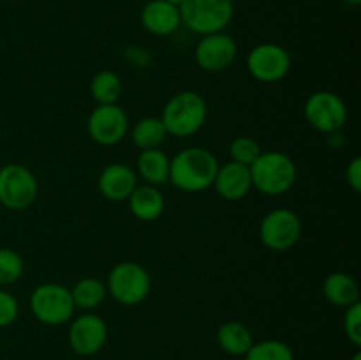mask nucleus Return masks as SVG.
<instances>
[{
    "label": "nucleus",
    "mask_w": 361,
    "mask_h": 360,
    "mask_svg": "<svg viewBox=\"0 0 361 360\" xmlns=\"http://www.w3.org/2000/svg\"><path fill=\"white\" fill-rule=\"evenodd\" d=\"M219 166L208 148H183L169 161V182L183 193H201L214 186Z\"/></svg>",
    "instance_id": "nucleus-1"
},
{
    "label": "nucleus",
    "mask_w": 361,
    "mask_h": 360,
    "mask_svg": "<svg viewBox=\"0 0 361 360\" xmlns=\"http://www.w3.org/2000/svg\"><path fill=\"white\" fill-rule=\"evenodd\" d=\"M207 116V101L194 90H182L173 95L161 113L166 131L175 138L194 136L204 126Z\"/></svg>",
    "instance_id": "nucleus-2"
},
{
    "label": "nucleus",
    "mask_w": 361,
    "mask_h": 360,
    "mask_svg": "<svg viewBox=\"0 0 361 360\" xmlns=\"http://www.w3.org/2000/svg\"><path fill=\"white\" fill-rule=\"evenodd\" d=\"M252 187L267 196L286 194L296 182L298 169L295 161L284 152H261L259 157L249 166Z\"/></svg>",
    "instance_id": "nucleus-3"
},
{
    "label": "nucleus",
    "mask_w": 361,
    "mask_h": 360,
    "mask_svg": "<svg viewBox=\"0 0 361 360\" xmlns=\"http://www.w3.org/2000/svg\"><path fill=\"white\" fill-rule=\"evenodd\" d=\"M182 25L197 35L226 30L235 16V0H183L178 6Z\"/></svg>",
    "instance_id": "nucleus-4"
},
{
    "label": "nucleus",
    "mask_w": 361,
    "mask_h": 360,
    "mask_svg": "<svg viewBox=\"0 0 361 360\" xmlns=\"http://www.w3.org/2000/svg\"><path fill=\"white\" fill-rule=\"evenodd\" d=\"M106 288L122 306H137L150 295L152 277L143 265L136 261H120L109 270Z\"/></svg>",
    "instance_id": "nucleus-5"
},
{
    "label": "nucleus",
    "mask_w": 361,
    "mask_h": 360,
    "mask_svg": "<svg viewBox=\"0 0 361 360\" xmlns=\"http://www.w3.org/2000/svg\"><path fill=\"white\" fill-rule=\"evenodd\" d=\"M30 311L41 323L59 327L73 318L76 306L69 288L59 282H44L32 292Z\"/></svg>",
    "instance_id": "nucleus-6"
},
{
    "label": "nucleus",
    "mask_w": 361,
    "mask_h": 360,
    "mask_svg": "<svg viewBox=\"0 0 361 360\" xmlns=\"http://www.w3.org/2000/svg\"><path fill=\"white\" fill-rule=\"evenodd\" d=\"M39 193L34 173L23 164L9 162L0 168V205L20 212L30 207Z\"/></svg>",
    "instance_id": "nucleus-7"
},
{
    "label": "nucleus",
    "mask_w": 361,
    "mask_h": 360,
    "mask_svg": "<svg viewBox=\"0 0 361 360\" xmlns=\"http://www.w3.org/2000/svg\"><path fill=\"white\" fill-rule=\"evenodd\" d=\"M303 113L310 126L323 134L338 133L348 122V106L341 95L330 90H317L309 95Z\"/></svg>",
    "instance_id": "nucleus-8"
},
{
    "label": "nucleus",
    "mask_w": 361,
    "mask_h": 360,
    "mask_svg": "<svg viewBox=\"0 0 361 360\" xmlns=\"http://www.w3.org/2000/svg\"><path fill=\"white\" fill-rule=\"evenodd\" d=\"M302 236V221L291 208H274L268 212L259 224V240L264 247L277 253H284Z\"/></svg>",
    "instance_id": "nucleus-9"
},
{
    "label": "nucleus",
    "mask_w": 361,
    "mask_h": 360,
    "mask_svg": "<svg viewBox=\"0 0 361 360\" xmlns=\"http://www.w3.org/2000/svg\"><path fill=\"white\" fill-rule=\"evenodd\" d=\"M250 76L263 83H277L288 76L291 69V55L277 42H261L250 49L247 56Z\"/></svg>",
    "instance_id": "nucleus-10"
},
{
    "label": "nucleus",
    "mask_w": 361,
    "mask_h": 360,
    "mask_svg": "<svg viewBox=\"0 0 361 360\" xmlns=\"http://www.w3.org/2000/svg\"><path fill=\"white\" fill-rule=\"evenodd\" d=\"M87 131L95 143L113 147L129 133V116L118 104H97L88 115Z\"/></svg>",
    "instance_id": "nucleus-11"
},
{
    "label": "nucleus",
    "mask_w": 361,
    "mask_h": 360,
    "mask_svg": "<svg viewBox=\"0 0 361 360\" xmlns=\"http://www.w3.org/2000/svg\"><path fill=\"white\" fill-rule=\"evenodd\" d=\"M238 55V46L236 41L229 34L214 32V34L201 35L197 41L194 56H196L197 66L207 73H221L231 67Z\"/></svg>",
    "instance_id": "nucleus-12"
},
{
    "label": "nucleus",
    "mask_w": 361,
    "mask_h": 360,
    "mask_svg": "<svg viewBox=\"0 0 361 360\" xmlns=\"http://www.w3.org/2000/svg\"><path fill=\"white\" fill-rule=\"evenodd\" d=\"M108 341V325L99 314L87 311L74 318L69 328V344L74 353L90 356L101 352Z\"/></svg>",
    "instance_id": "nucleus-13"
},
{
    "label": "nucleus",
    "mask_w": 361,
    "mask_h": 360,
    "mask_svg": "<svg viewBox=\"0 0 361 360\" xmlns=\"http://www.w3.org/2000/svg\"><path fill=\"white\" fill-rule=\"evenodd\" d=\"M212 187H215L219 196L224 198V200H243L252 191V179H250L249 166L238 164L235 161H229L226 164L219 166Z\"/></svg>",
    "instance_id": "nucleus-14"
},
{
    "label": "nucleus",
    "mask_w": 361,
    "mask_h": 360,
    "mask_svg": "<svg viewBox=\"0 0 361 360\" xmlns=\"http://www.w3.org/2000/svg\"><path fill=\"white\" fill-rule=\"evenodd\" d=\"M136 186V172L123 162L108 164L99 175V191L109 201H127Z\"/></svg>",
    "instance_id": "nucleus-15"
},
{
    "label": "nucleus",
    "mask_w": 361,
    "mask_h": 360,
    "mask_svg": "<svg viewBox=\"0 0 361 360\" xmlns=\"http://www.w3.org/2000/svg\"><path fill=\"white\" fill-rule=\"evenodd\" d=\"M141 25L145 30L157 37H166L178 30L182 25L178 7L166 0H150L141 9Z\"/></svg>",
    "instance_id": "nucleus-16"
},
{
    "label": "nucleus",
    "mask_w": 361,
    "mask_h": 360,
    "mask_svg": "<svg viewBox=\"0 0 361 360\" xmlns=\"http://www.w3.org/2000/svg\"><path fill=\"white\" fill-rule=\"evenodd\" d=\"M129 210L136 219L145 222L157 221L164 212V196L159 191V187L141 184L129 196Z\"/></svg>",
    "instance_id": "nucleus-17"
},
{
    "label": "nucleus",
    "mask_w": 361,
    "mask_h": 360,
    "mask_svg": "<svg viewBox=\"0 0 361 360\" xmlns=\"http://www.w3.org/2000/svg\"><path fill=\"white\" fill-rule=\"evenodd\" d=\"M169 161L171 159L161 148L141 150L136 161V175L148 186H164L169 182Z\"/></svg>",
    "instance_id": "nucleus-18"
},
{
    "label": "nucleus",
    "mask_w": 361,
    "mask_h": 360,
    "mask_svg": "<svg viewBox=\"0 0 361 360\" xmlns=\"http://www.w3.org/2000/svg\"><path fill=\"white\" fill-rule=\"evenodd\" d=\"M323 293L330 304L349 307L360 302V288L356 279L348 272H331L323 282Z\"/></svg>",
    "instance_id": "nucleus-19"
},
{
    "label": "nucleus",
    "mask_w": 361,
    "mask_h": 360,
    "mask_svg": "<svg viewBox=\"0 0 361 360\" xmlns=\"http://www.w3.org/2000/svg\"><path fill=\"white\" fill-rule=\"evenodd\" d=\"M217 342L221 349L235 356L245 355L254 344L252 332L242 321H226L217 330Z\"/></svg>",
    "instance_id": "nucleus-20"
},
{
    "label": "nucleus",
    "mask_w": 361,
    "mask_h": 360,
    "mask_svg": "<svg viewBox=\"0 0 361 360\" xmlns=\"http://www.w3.org/2000/svg\"><path fill=\"white\" fill-rule=\"evenodd\" d=\"M168 131L162 124L161 116H145L137 120L136 126L130 129V140L140 150L161 148V145L168 140Z\"/></svg>",
    "instance_id": "nucleus-21"
},
{
    "label": "nucleus",
    "mask_w": 361,
    "mask_h": 360,
    "mask_svg": "<svg viewBox=\"0 0 361 360\" xmlns=\"http://www.w3.org/2000/svg\"><path fill=\"white\" fill-rule=\"evenodd\" d=\"M123 85L116 73L102 69L95 73L90 80V95L97 104H116L122 97Z\"/></svg>",
    "instance_id": "nucleus-22"
},
{
    "label": "nucleus",
    "mask_w": 361,
    "mask_h": 360,
    "mask_svg": "<svg viewBox=\"0 0 361 360\" xmlns=\"http://www.w3.org/2000/svg\"><path fill=\"white\" fill-rule=\"evenodd\" d=\"M74 306L83 311H94L95 307L101 306L108 296V288L106 282L97 277H83L73 286L71 289Z\"/></svg>",
    "instance_id": "nucleus-23"
},
{
    "label": "nucleus",
    "mask_w": 361,
    "mask_h": 360,
    "mask_svg": "<svg viewBox=\"0 0 361 360\" xmlns=\"http://www.w3.org/2000/svg\"><path fill=\"white\" fill-rule=\"evenodd\" d=\"M245 360H295V353L286 342L277 339L256 342L245 353Z\"/></svg>",
    "instance_id": "nucleus-24"
},
{
    "label": "nucleus",
    "mask_w": 361,
    "mask_h": 360,
    "mask_svg": "<svg viewBox=\"0 0 361 360\" xmlns=\"http://www.w3.org/2000/svg\"><path fill=\"white\" fill-rule=\"evenodd\" d=\"M23 270L25 263L20 253L9 247H0V288L20 281Z\"/></svg>",
    "instance_id": "nucleus-25"
},
{
    "label": "nucleus",
    "mask_w": 361,
    "mask_h": 360,
    "mask_svg": "<svg viewBox=\"0 0 361 360\" xmlns=\"http://www.w3.org/2000/svg\"><path fill=\"white\" fill-rule=\"evenodd\" d=\"M261 147L254 138L250 136H238L231 141L229 145V155L231 161L238 162V164L250 166L257 157L261 155Z\"/></svg>",
    "instance_id": "nucleus-26"
},
{
    "label": "nucleus",
    "mask_w": 361,
    "mask_h": 360,
    "mask_svg": "<svg viewBox=\"0 0 361 360\" xmlns=\"http://www.w3.org/2000/svg\"><path fill=\"white\" fill-rule=\"evenodd\" d=\"M344 330L349 341H351L356 348L361 346V304L360 302L345 307Z\"/></svg>",
    "instance_id": "nucleus-27"
},
{
    "label": "nucleus",
    "mask_w": 361,
    "mask_h": 360,
    "mask_svg": "<svg viewBox=\"0 0 361 360\" xmlns=\"http://www.w3.org/2000/svg\"><path fill=\"white\" fill-rule=\"evenodd\" d=\"M18 313H20V306H18L16 296L7 292V289L0 288V328L9 327L11 323H14Z\"/></svg>",
    "instance_id": "nucleus-28"
},
{
    "label": "nucleus",
    "mask_w": 361,
    "mask_h": 360,
    "mask_svg": "<svg viewBox=\"0 0 361 360\" xmlns=\"http://www.w3.org/2000/svg\"><path fill=\"white\" fill-rule=\"evenodd\" d=\"M123 55H126V59L136 67H147L148 64L152 62L150 52H148V49H145L143 46H136V44L127 46L126 52H123Z\"/></svg>",
    "instance_id": "nucleus-29"
},
{
    "label": "nucleus",
    "mask_w": 361,
    "mask_h": 360,
    "mask_svg": "<svg viewBox=\"0 0 361 360\" xmlns=\"http://www.w3.org/2000/svg\"><path fill=\"white\" fill-rule=\"evenodd\" d=\"M345 179H348L349 187H351L355 193L361 191V157L351 159V162L348 164L345 169Z\"/></svg>",
    "instance_id": "nucleus-30"
},
{
    "label": "nucleus",
    "mask_w": 361,
    "mask_h": 360,
    "mask_svg": "<svg viewBox=\"0 0 361 360\" xmlns=\"http://www.w3.org/2000/svg\"><path fill=\"white\" fill-rule=\"evenodd\" d=\"M326 136H328V147H331V148H341L342 145H344V138H342L341 131H338V133L326 134Z\"/></svg>",
    "instance_id": "nucleus-31"
},
{
    "label": "nucleus",
    "mask_w": 361,
    "mask_h": 360,
    "mask_svg": "<svg viewBox=\"0 0 361 360\" xmlns=\"http://www.w3.org/2000/svg\"><path fill=\"white\" fill-rule=\"evenodd\" d=\"M166 2H169V4H173V6H176V7H178L180 4L183 2V0H166Z\"/></svg>",
    "instance_id": "nucleus-32"
},
{
    "label": "nucleus",
    "mask_w": 361,
    "mask_h": 360,
    "mask_svg": "<svg viewBox=\"0 0 361 360\" xmlns=\"http://www.w3.org/2000/svg\"><path fill=\"white\" fill-rule=\"evenodd\" d=\"M348 4H351V6H358V4H361V0H345Z\"/></svg>",
    "instance_id": "nucleus-33"
},
{
    "label": "nucleus",
    "mask_w": 361,
    "mask_h": 360,
    "mask_svg": "<svg viewBox=\"0 0 361 360\" xmlns=\"http://www.w3.org/2000/svg\"><path fill=\"white\" fill-rule=\"evenodd\" d=\"M351 360H361V352H356L355 355H353Z\"/></svg>",
    "instance_id": "nucleus-34"
}]
</instances>
